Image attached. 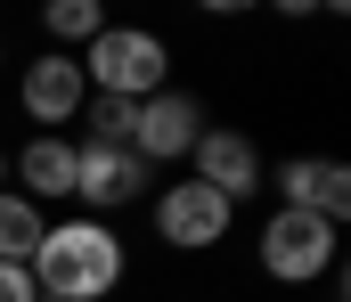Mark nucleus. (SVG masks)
Returning a JSON list of instances; mask_svg holds the SVG:
<instances>
[{"label":"nucleus","mask_w":351,"mask_h":302,"mask_svg":"<svg viewBox=\"0 0 351 302\" xmlns=\"http://www.w3.org/2000/svg\"><path fill=\"white\" fill-rule=\"evenodd\" d=\"M123 237L106 229V221H90V212H74V221H49L41 229V245H33V286H41V302H98L123 286Z\"/></svg>","instance_id":"f257e3e1"},{"label":"nucleus","mask_w":351,"mask_h":302,"mask_svg":"<svg viewBox=\"0 0 351 302\" xmlns=\"http://www.w3.org/2000/svg\"><path fill=\"white\" fill-rule=\"evenodd\" d=\"M74 66H82V82L98 99H131L139 106V99H156V90H172V49L147 25H106Z\"/></svg>","instance_id":"f03ea898"},{"label":"nucleus","mask_w":351,"mask_h":302,"mask_svg":"<svg viewBox=\"0 0 351 302\" xmlns=\"http://www.w3.org/2000/svg\"><path fill=\"white\" fill-rule=\"evenodd\" d=\"M335 253H343V229L319 221V212H269L262 221V270L278 286H311V278H335Z\"/></svg>","instance_id":"7ed1b4c3"},{"label":"nucleus","mask_w":351,"mask_h":302,"mask_svg":"<svg viewBox=\"0 0 351 302\" xmlns=\"http://www.w3.org/2000/svg\"><path fill=\"white\" fill-rule=\"evenodd\" d=\"M147 180H156V172H147L131 147H106V139H82V147H74V204H82L90 221L139 204V197H147Z\"/></svg>","instance_id":"20e7f679"},{"label":"nucleus","mask_w":351,"mask_h":302,"mask_svg":"<svg viewBox=\"0 0 351 302\" xmlns=\"http://www.w3.org/2000/svg\"><path fill=\"white\" fill-rule=\"evenodd\" d=\"M229 221H237V204L213 197L204 180H172V188L156 197V237L180 245V253H213V245L229 237Z\"/></svg>","instance_id":"39448f33"},{"label":"nucleus","mask_w":351,"mask_h":302,"mask_svg":"<svg viewBox=\"0 0 351 302\" xmlns=\"http://www.w3.org/2000/svg\"><path fill=\"white\" fill-rule=\"evenodd\" d=\"M204 131H213V123H204V106L188 99V90H156V99H139V123H131V155L156 172V164L188 155Z\"/></svg>","instance_id":"423d86ee"},{"label":"nucleus","mask_w":351,"mask_h":302,"mask_svg":"<svg viewBox=\"0 0 351 302\" xmlns=\"http://www.w3.org/2000/svg\"><path fill=\"white\" fill-rule=\"evenodd\" d=\"M16 99H25V114H33L41 131H58V123H74L90 106V82H82V66H74L66 49H41V58L16 74Z\"/></svg>","instance_id":"0eeeda50"},{"label":"nucleus","mask_w":351,"mask_h":302,"mask_svg":"<svg viewBox=\"0 0 351 302\" xmlns=\"http://www.w3.org/2000/svg\"><path fill=\"white\" fill-rule=\"evenodd\" d=\"M188 180H204L213 197H229V204H245L254 188H262V147L245 139V131H204L196 147H188Z\"/></svg>","instance_id":"6e6552de"},{"label":"nucleus","mask_w":351,"mask_h":302,"mask_svg":"<svg viewBox=\"0 0 351 302\" xmlns=\"http://www.w3.org/2000/svg\"><path fill=\"white\" fill-rule=\"evenodd\" d=\"M278 197H286V212H319V221L343 229V212H351V172L335 164V155H294V164L278 172Z\"/></svg>","instance_id":"1a4fd4ad"},{"label":"nucleus","mask_w":351,"mask_h":302,"mask_svg":"<svg viewBox=\"0 0 351 302\" xmlns=\"http://www.w3.org/2000/svg\"><path fill=\"white\" fill-rule=\"evenodd\" d=\"M16 197H33V204H58V197H74V139H58V131H33L25 147H16Z\"/></svg>","instance_id":"9d476101"},{"label":"nucleus","mask_w":351,"mask_h":302,"mask_svg":"<svg viewBox=\"0 0 351 302\" xmlns=\"http://www.w3.org/2000/svg\"><path fill=\"white\" fill-rule=\"evenodd\" d=\"M41 33H49L66 58H82L90 41L106 33V8H98V0H49V8H41Z\"/></svg>","instance_id":"9b49d317"},{"label":"nucleus","mask_w":351,"mask_h":302,"mask_svg":"<svg viewBox=\"0 0 351 302\" xmlns=\"http://www.w3.org/2000/svg\"><path fill=\"white\" fill-rule=\"evenodd\" d=\"M41 229H49V212H41V204L16 197V188H0V262H33Z\"/></svg>","instance_id":"f8f14e48"},{"label":"nucleus","mask_w":351,"mask_h":302,"mask_svg":"<svg viewBox=\"0 0 351 302\" xmlns=\"http://www.w3.org/2000/svg\"><path fill=\"white\" fill-rule=\"evenodd\" d=\"M90 139H106V147H131V123H139V106L131 99H90Z\"/></svg>","instance_id":"ddd939ff"},{"label":"nucleus","mask_w":351,"mask_h":302,"mask_svg":"<svg viewBox=\"0 0 351 302\" xmlns=\"http://www.w3.org/2000/svg\"><path fill=\"white\" fill-rule=\"evenodd\" d=\"M0 302H41V286H33L25 262H0Z\"/></svg>","instance_id":"4468645a"},{"label":"nucleus","mask_w":351,"mask_h":302,"mask_svg":"<svg viewBox=\"0 0 351 302\" xmlns=\"http://www.w3.org/2000/svg\"><path fill=\"white\" fill-rule=\"evenodd\" d=\"M0 188H8V155H0Z\"/></svg>","instance_id":"2eb2a0df"},{"label":"nucleus","mask_w":351,"mask_h":302,"mask_svg":"<svg viewBox=\"0 0 351 302\" xmlns=\"http://www.w3.org/2000/svg\"><path fill=\"white\" fill-rule=\"evenodd\" d=\"M0 66H8V58H0Z\"/></svg>","instance_id":"dca6fc26"}]
</instances>
